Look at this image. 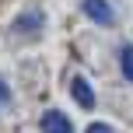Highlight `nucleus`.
Masks as SVG:
<instances>
[{
    "mask_svg": "<svg viewBox=\"0 0 133 133\" xmlns=\"http://www.w3.org/2000/svg\"><path fill=\"white\" fill-rule=\"evenodd\" d=\"M81 11H84L95 25H102V28H112L116 25V14H112V4H109V0H84Z\"/></svg>",
    "mask_w": 133,
    "mask_h": 133,
    "instance_id": "f257e3e1",
    "label": "nucleus"
},
{
    "mask_svg": "<svg viewBox=\"0 0 133 133\" xmlns=\"http://www.w3.org/2000/svg\"><path fill=\"white\" fill-rule=\"evenodd\" d=\"M42 133H74V123L66 119L63 112H56V109H53V112L42 116Z\"/></svg>",
    "mask_w": 133,
    "mask_h": 133,
    "instance_id": "f03ea898",
    "label": "nucleus"
},
{
    "mask_svg": "<svg viewBox=\"0 0 133 133\" xmlns=\"http://www.w3.org/2000/svg\"><path fill=\"white\" fill-rule=\"evenodd\" d=\"M70 95L77 98L81 109H95V91H91V84H88L84 77H74L70 81Z\"/></svg>",
    "mask_w": 133,
    "mask_h": 133,
    "instance_id": "7ed1b4c3",
    "label": "nucleus"
},
{
    "mask_svg": "<svg viewBox=\"0 0 133 133\" xmlns=\"http://www.w3.org/2000/svg\"><path fill=\"white\" fill-rule=\"evenodd\" d=\"M39 28H42V14H39V11H28L25 18L14 21V32H21V35H35Z\"/></svg>",
    "mask_w": 133,
    "mask_h": 133,
    "instance_id": "20e7f679",
    "label": "nucleus"
},
{
    "mask_svg": "<svg viewBox=\"0 0 133 133\" xmlns=\"http://www.w3.org/2000/svg\"><path fill=\"white\" fill-rule=\"evenodd\" d=\"M119 63H123V77L133 84V46H123V53H119Z\"/></svg>",
    "mask_w": 133,
    "mask_h": 133,
    "instance_id": "39448f33",
    "label": "nucleus"
},
{
    "mask_svg": "<svg viewBox=\"0 0 133 133\" xmlns=\"http://www.w3.org/2000/svg\"><path fill=\"white\" fill-rule=\"evenodd\" d=\"M88 133H112V126H109V123H91Z\"/></svg>",
    "mask_w": 133,
    "mask_h": 133,
    "instance_id": "423d86ee",
    "label": "nucleus"
},
{
    "mask_svg": "<svg viewBox=\"0 0 133 133\" xmlns=\"http://www.w3.org/2000/svg\"><path fill=\"white\" fill-rule=\"evenodd\" d=\"M0 102H11V91H7V84L0 81Z\"/></svg>",
    "mask_w": 133,
    "mask_h": 133,
    "instance_id": "0eeeda50",
    "label": "nucleus"
}]
</instances>
